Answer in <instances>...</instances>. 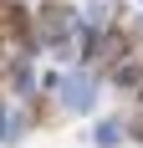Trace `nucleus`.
<instances>
[{
  "label": "nucleus",
  "mask_w": 143,
  "mask_h": 148,
  "mask_svg": "<svg viewBox=\"0 0 143 148\" xmlns=\"http://www.w3.org/2000/svg\"><path fill=\"white\" fill-rule=\"evenodd\" d=\"M61 97H67V107H87L92 102V82L87 77H72L67 87H61Z\"/></svg>",
  "instance_id": "obj_1"
}]
</instances>
